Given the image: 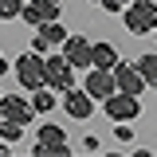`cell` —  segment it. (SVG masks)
I'll return each mask as SVG.
<instances>
[{
  "mask_svg": "<svg viewBox=\"0 0 157 157\" xmlns=\"http://www.w3.org/2000/svg\"><path fill=\"white\" fill-rule=\"evenodd\" d=\"M47 47H51V43H47V39H43V36H36V39H32V51H39V55H43Z\"/></svg>",
  "mask_w": 157,
  "mask_h": 157,
  "instance_id": "20",
  "label": "cell"
},
{
  "mask_svg": "<svg viewBox=\"0 0 157 157\" xmlns=\"http://www.w3.org/2000/svg\"><path fill=\"white\" fill-rule=\"evenodd\" d=\"M47 86H51L55 94H67V90L75 86V63L67 55H51L47 59Z\"/></svg>",
  "mask_w": 157,
  "mask_h": 157,
  "instance_id": "4",
  "label": "cell"
},
{
  "mask_svg": "<svg viewBox=\"0 0 157 157\" xmlns=\"http://www.w3.org/2000/svg\"><path fill=\"white\" fill-rule=\"evenodd\" d=\"M32 110H36V106H28V102H24V98H16V94H4V98H0V114L12 118V122L32 126Z\"/></svg>",
  "mask_w": 157,
  "mask_h": 157,
  "instance_id": "11",
  "label": "cell"
},
{
  "mask_svg": "<svg viewBox=\"0 0 157 157\" xmlns=\"http://www.w3.org/2000/svg\"><path fill=\"white\" fill-rule=\"evenodd\" d=\"M16 75L20 82L28 86V90H39V86H47V59L39 55V51H28V55L16 59Z\"/></svg>",
  "mask_w": 157,
  "mask_h": 157,
  "instance_id": "2",
  "label": "cell"
},
{
  "mask_svg": "<svg viewBox=\"0 0 157 157\" xmlns=\"http://www.w3.org/2000/svg\"><path fill=\"white\" fill-rule=\"evenodd\" d=\"M153 36H157V32H153Z\"/></svg>",
  "mask_w": 157,
  "mask_h": 157,
  "instance_id": "23",
  "label": "cell"
},
{
  "mask_svg": "<svg viewBox=\"0 0 157 157\" xmlns=\"http://www.w3.org/2000/svg\"><path fill=\"white\" fill-rule=\"evenodd\" d=\"M0 134L8 137V141H16V137L24 134V122H12V118H4V126H0Z\"/></svg>",
  "mask_w": 157,
  "mask_h": 157,
  "instance_id": "17",
  "label": "cell"
},
{
  "mask_svg": "<svg viewBox=\"0 0 157 157\" xmlns=\"http://www.w3.org/2000/svg\"><path fill=\"white\" fill-rule=\"evenodd\" d=\"M137 94H126V90H114V94L106 98V118L110 122H134L137 118Z\"/></svg>",
  "mask_w": 157,
  "mask_h": 157,
  "instance_id": "5",
  "label": "cell"
},
{
  "mask_svg": "<svg viewBox=\"0 0 157 157\" xmlns=\"http://www.w3.org/2000/svg\"><path fill=\"white\" fill-rule=\"evenodd\" d=\"M32 106H36L39 114H47V110H51V106H55V90H43V86H39V90H32Z\"/></svg>",
  "mask_w": 157,
  "mask_h": 157,
  "instance_id": "15",
  "label": "cell"
},
{
  "mask_svg": "<svg viewBox=\"0 0 157 157\" xmlns=\"http://www.w3.org/2000/svg\"><path fill=\"white\" fill-rule=\"evenodd\" d=\"M82 90H86L90 98H102V102H106V98H110V94L118 90V82H114V71L90 67V75H86V82H82Z\"/></svg>",
  "mask_w": 157,
  "mask_h": 157,
  "instance_id": "7",
  "label": "cell"
},
{
  "mask_svg": "<svg viewBox=\"0 0 157 157\" xmlns=\"http://www.w3.org/2000/svg\"><path fill=\"white\" fill-rule=\"evenodd\" d=\"M90 4H102V0H90Z\"/></svg>",
  "mask_w": 157,
  "mask_h": 157,
  "instance_id": "21",
  "label": "cell"
},
{
  "mask_svg": "<svg viewBox=\"0 0 157 157\" xmlns=\"http://www.w3.org/2000/svg\"><path fill=\"white\" fill-rule=\"evenodd\" d=\"M63 55L75 63V71H90L94 67V43H86L82 36H67V43H63Z\"/></svg>",
  "mask_w": 157,
  "mask_h": 157,
  "instance_id": "6",
  "label": "cell"
},
{
  "mask_svg": "<svg viewBox=\"0 0 157 157\" xmlns=\"http://www.w3.org/2000/svg\"><path fill=\"white\" fill-rule=\"evenodd\" d=\"M122 16H126V32H134V36H153L157 32V4L153 0H130V8Z\"/></svg>",
  "mask_w": 157,
  "mask_h": 157,
  "instance_id": "1",
  "label": "cell"
},
{
  "mask_svg": "<svg viewBox=\"0 0 157 157\" xmlns=\"http://www.w3.org/2000/svg\"><path fill=\"white\" fill-rule=\"evenodd\" d=\"M122 4H126V0H122Z\"/></svg>",
  "mask_w": 157,
  "mask_h": 157,
  "instance_id": "22",
  "label": "cell"
},
{
  "mask_svg": "<svg viewBox=\"0 0 157 157\" xmlns=\"http://www.w3.org/2000/svg\"><path fill=\"white\" fill-rule=\"evenodd\" d=\"M102 8H106V12H126V4H122V0H102Z\"/></svg>",
  "mask_w": 157,
  "mask_h": 157,
  "instance_id": "19",
  "label": "cell"
},
{
  "mask_svg": "<svg viewBox=\"0 0 157 157\" xmlns=\"http://www.w3.org/2000/svg\"><path fill=\"white\" fill-rule=\"evenodd\" d=\"M24 16V0H0V20H16Z\"/></svg>",
  "mask_w": 157,
  "mask_h": 157,
  "instance_id": "16",
  "label": "cell"
},
{
  "mask_svg": "<svg viewBox=\"0 0 157 157\" xmlns=\"http://www.w3.org/2000/svg\"><path fill=\"white\" fill-rule=\"evenodd\" d=\"M63 110L71 118H90V110H94V98L86 94V90H78V86H71L67 94H63Z\"/></svg>",
  "mask_w": 157,
  "mask_h": 157,
  "instance_id": "10",
  "label": "cell"
},
{
  "mask_svg": "<svg viewBox=\"0 0 157 157\" xmlns=\"http://www.w3.org/2000/svg\"><path fill=\"white\" fill-rule=\"evenodd\" d=\"M114 134H118V141H130V137H134V130H130V122H118Z\"/></svg>",
  "mask_w": 157,
  "mask_h": 157,
  "instance_id": "18",
  "label": "cell"
},
{
  "mask_svg": "<svg viewBox=\"0 0 157 157\" xmlns=\"http://www.w3.org/2000/svg\"><path fill=\"white\" fill-rule=\"evenodd\" d=\"M137 71H141V78H145L149 86H157V51H149V55L137 59Z\"/></svg>",
  "mask_w": 157,
  "mask_h": 157,
  "instance_id": "14",
  "label": "cell"
},
{
  "mask_svg": "<svg viewBox=\"0 0 157 157\" xmlns=\"http://www.w3.org/2000/svg\"><path fill=\"white\" fill-rule=\"evenodd\" d=\"M94 67H102V71H114L118 67V51L110 43H94Z\"/></svg>",
  "mask_w": 157,
  "mask_h": 157,
  "instance_id": "12",
  "label": "cell"
},
{
  "mask_svg": "<svg viewBox=\"0 0 157 157\" xmlns=\"http://www.w3.org/2000/svg\"><path fill=\"white\" fill-rule=\"evenodd\" d=\"M24 20L32 28L47 24V20H59V0H28L24 4Z\"/></svg>",
  "mask_w": 157,
  "mask_h": 157,
  "instance_id": "9",
  "label": "cell"
},
{
  "mask_svg": "<svg viewBox=\"0 0 157 157\" xmlns=\"http://www.w3.org/2000/svg\"><path fill=\"white\" fill-rule=\"evenodd\" d=\"M114 82H118V90H126V94H141L149 82L141 78V71H137V63L130 67V63H118L114 67Z\"/></svg>",
  "mask_w": 157,
  "mask_h": 157,
  "instance_id": "8",
  "label": "cell"
},
{
  "mask_svg": "<svg viewBox=\"0 0 157 157\" xmlns=\"http://www.w3.org/2000/svg\"><path fill=\"white\" fill-rule=\"evenodd\" d=\"M32 153L36 157H67V134H63V126H51V122L39 126Z\"/></svg>",
  "mask_w": 157,
  "mask_h": 157,
  "instance_id": "3",
  "label": "cell"
},
{
  "mask_svg": "<svg viewBox=\"0 0 157 157\" xmlns=\"http://www.w3.org/2000/svg\"><path fill=\"white\" fill-rule=\"evenodd\" d=\"M39 36L47 39V43H59V47L67 43V32H63V24H59V20H47V24H39Z\"/></svg>",
  "mask_w": 157,
  "mask_h": 157,
  "instance_id": "13",
  "label": "cell"
}]
</instances>
